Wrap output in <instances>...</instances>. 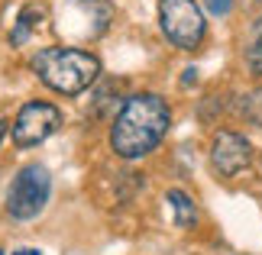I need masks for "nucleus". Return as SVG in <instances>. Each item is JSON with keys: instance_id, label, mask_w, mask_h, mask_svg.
<instances>
[{"instance_id": "f257e3e1", "label": "nucleus", "mask_w": 262, "mask_h": 255, "mask_svg": "<svg viewBox=\"0 0 262 255\" xmlns=\"http://www.w3.org/2000/svg\"><path fill=\"white\" fill-rule=\"evenodd\" d=\"M172 126V110L159 94H129L110 126V149L120 158L136 161L159 149Z\"/></svg>"}, {"instance_id": "f03ea898", "label": "nucleus", "mask_w": 262, "mask_h": 255, "mask_svg": "<svg viewBox=\"0 0 262 255\" xmlns=\"http://www.w3.org/2000/svg\"><path fill=\"white\" fill-rule=\"evenodd\" d=\"M33 71L39 75L46 87L58 90V94H81L84 87L94 84V78L100 75L97 55L84 52L75 45H49L33 58Z\"/></svg>"}, {"instance_id": "7ed1b4c3", "label": "nucleus", "mask_w": 262, "mask_h": 255, "mask_svg": "<svg viewBox=\"0 0 262 255\" xmlns=\"http://www.w3.org/2000/svg\"><path fill=\"white\" fill-rule=\"evenodd\" d=\"M114 4L110 0H58L55 29L68 45H81L97 39L110 26Z\"/></svg>"}, {"instance_id": "20e7f679", "label": "nucleus", "mask_w": 262, "mask_h": 255, "mask_svg": "<svg viewBox=\"0 0 262 255\" xmlns=\"http://www.w3.org/2000/svg\"><path fill=\"white\" fill-rule=\"evenodd\" d=\"M52 178L42 165H23L7 188V213L13 220H33L46 210Z\"/></svg>"}, {"instance_id": "39448f33", "label": "nucleus", "mask_w": 262, "mask_h": 255, "mask_svg": "<svg viewBox=\"0 0 262 255\" xmlns=\"http://www.w3.org/2000/svg\"><path fill=\"white\" fill-rule=\"evenodd\" d=\"M159 26L168 42L185 52L198 49L207 33V19L194 0H159Z\"/></svg>"}, {"instance_id": "423d86ee", "label": "nucleus", "mask_w": 262, "mask_h": 255, "mask_svg": "<svg viewBox=\"0 0 262 255\" xmlns=\"http://www.w3.org/2000/svg\"><path fill=\"white\" fill-rule=\"evenodd\" d=\"M58 126H62V110L55 104H46V100H33V104H26L16 113L10 136H13L19 149H29V146H39L42 139H49Z\"/></svg>"}, {"instance_id": "0eeeda50", "label": "nucleus", "mask_w": 262, "mask_h": 255, "mask_svg": "<svg viewBox=\"0 0 262 255\" xmlns=\"http://www.w3.org/2000/svg\"><path fill=\"white\" fill-rule=\"evenodd\" d=\"M249 161H253V146L246 136H239L233 129H220L214 142H210V165L217 168V175L236 178Z\"/></svg>"}, {"instance_id": "6e6552de", "label": "nucleus", "mask_w": 262, "mask_h": 255, "mask_svg": "<svg viewBox=\"0 0 262 255\" xmlns=\"http://www.w3.org/2000/svg\"><path fill=\"white\" fill-rule=\"evenodd\" d=\"M49 16V10L42 4H26L23 10H19V16H16V29L10 33V42L13 45H23L29 36H33V29L42 26V19Z\"/></svg>"}, {"instance_id": "1a4fd4ad", "label": "nucleus", "mask_w": 262, "mask_h": 255, "mask_svg": "<svg viewBox=\"0 0 262 255\" xmlns=\"http://www.w3.org/2000/svg\"><path fill=\"white\" fill-rule=\"evenodd\" d=\"M165 200H168V207H172V213H175V226L178 229H191L198 223V210H194V200L188 197L185 191H168L165 194Z\"/></svg>"}, {"instance_id": "9d476101", "label": "nucleus", "mask_w": 262, "mask_h": 255, "mask_svg": "<svg viewBox=\"0 0 262 255\" xmlns=\"http://www.w3.org/2000/svg\"><path fill=\"white\" fill-rule=\"evenodd\" d=\"M246 65H249V71H253V75L262 78V29L256 33L253 45H249V52H246Z\"/></svg>"}, {"instance_id": "9b49d317", "label": "nucleus", "mask_w": 262, "mask_h": 255, "mask_svg": "<svg viewBox=\"0 0 262 255\" xmlns=\"http://www.w3.org/2000/svg\"><path fill=\"white\" fill-rule=\"evenodd\" d=\"M204 4H207V10L214 16H227L230 10H233V0H204Z\"/></svg>"}, {"instance_id": "f8f14e48", "label": "nucleus", "mask_w": 262, "mask_h": 255, "mask_svg": "<svg viewBox=\"0 0 262 255\" xmlns=\"http://www.w3.org/2000/svg\"><path fill=\"white\" fill-rule=\"evenodd\" d=\"M194 78H198V68H185V78H181V84H191Z\"/></svg>"}, {"instance_id": "ddd939ff", "label": "nucleus", "mask_w": 262, "mask_h": 255, "mask_svg": "<svg viewBox=\"0 0 262 255\" xmlns=\"http://www.w3.org/2000/svg\"><path fill=\"white\" fill-rule=\"evenodd\" d=\"M13 255H39L36 249H19V252H13Z\"/></svg>"}, {"instance_id": "4468645a", "label": "nucleus", "mask_w": 262, "mask_h": 255, "mask_svg": "<svg viewBox=\"0 0 262 255\" xmlns=\"http://www.w3.org/2000/svg\"><path fill=\"white\" fill-rule=\"evenodd\" d=\"M7 136V123H4V120H0V139H4Z\"/></svg>"}, {"instance_id": "2eb2a0df", "label": "nucleus", "mask_w": 262, "mask_h": 255, "mask_svg": "<svg viewBox=\"0 0 262 255\" xmlns=\"http://www.w3.org/2000/svg\"><path fill=\"white\" fill-rule=\"evenodd\" d=\"M0 255H4V252H0Z\"/></svg>"}]
</instances>
